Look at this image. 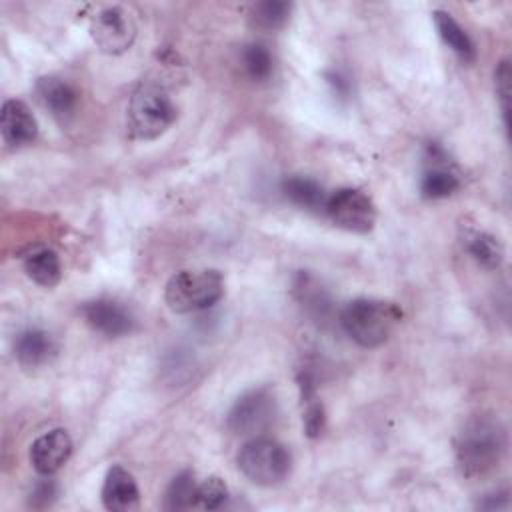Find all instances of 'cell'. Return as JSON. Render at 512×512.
<instances>
[{
    "label": "cell",
    "mask_w": 512,
    "mask_h": 512,
    "mask_svg": "<svg viewBox=\"0 0 512 512\" xmlns=\"http://www.w3.org/2000/svg\"><path fill=\"white\" fill-rule=\"evenodd\" d=\"M508 446L504 424L494 416H474L456 438V462L468 478H482L502 462Z\"/></svg>",
    "instance_id": "1"
},
{
    "label": "cell",
    "mask_w": 512,
    "mask_h": 512,
    "mask_svg": "<svg viewBox=\"0 0 512 512\" xmlns=\"http://www.w3.org/2000/svg\"><path fill=\"white\" fill-rule=\"evenodd\" d=\"M402 312L396 304L376 298H356L340 312L344 332L364 348L384 344L398 326Z\"/></svg>",
    "instance_id": "2"
},
{
    "label": "cell",
    "mask_w": 512,
    "mask_h": 512,
    "mask_svg": "<svg viewBox=\"0 0 512 512\" xmlns=\"http://www.w3.org/2000/svg\"><path fill=\"white\" fill-rule=\"evenodd\" d=\"M224 294V278L218 270H180L168 282L164 300L176 314L198 312L214 306Z\"/></svg>",
    "instance_id": "3"
},
{
    "label": "cell",
    "mask_w": 512,
    "mask_h": 512,
    "mask_svg": "<svg viewBox=\"0 0 512 512\" xmlns=\"http://www.w3.org/2000/svg\"><path fill=\"white\" fill-rule=\"evenodd\" d=\"M240 472L258 486H274L282 482L292 466L290 452L284 444L272 438H250L236 456Z\"/></svg>",
    "instance_id": "4"
},
{
    "label": "cell",
    "mask_w": 512,
    "mask_h": 512,
    "mask_svg": "<svg viewBox=\"0 0 512 512\" xmlns=\"http://www.w3.org/2000/svg\"><path fill=\"white\" fill-rule=\"evenodd\" d=\"M176 120V108L170 96L158 86H140L128 104V128L134 138L154 140L162 136Z\"/></svg>",
    "instance_id": "5"
},
{
    "label": "cell",
    "mask_w": 512,
    "mask_h": 512,
    "mask_svg": "<svg viewBox=\"0 0 512 512\" xmlns=\"http://www.w3.org/2000/svg\"><path fill=\"white\" fill-rule=\"evenodd\" d=\"M324 212L328 218L350 232H370L376 222L374 202L356 188H340L326 198Z\"/></svg>",
    "instance_id": "6"
},
{
    "label": "cell",
    "mask_w": 512,
    "mask_h": 512,
    "mask_svg": "<svg viewBox=\"0 0 512 512\" xmlns=\"http://www.w3.org/2000/svg\"><path fill=\"white\" fill-rule=\"evenodd\" d=\"M276 414V400L268 388L244 392L228 412V428L238 436H256Z\"/></svg>",
    "instance_id": "7"
},
{
    "label": "cell",
    "mask_w": 512,
    "mask_h": 512,
    "mask_svg": "<svg viewBox=\"0 0 512 512\" xmlns=\"http://www.w3.org/2000/svg\"><path fill=\"white\" fill-rule=\"evenodd\" d=\"M90 34L102 52L120 54L132 46L136 26L124 8L108 6L92 18Z\"/></svg>",
    "instance_id": "8"
},
{
    "label": "cell",
    "mask_w": 512,
    "mask_h": 512,
    "mask_svg": "<svg viewBox=\"0 0 512 512\" xmlns=\"http://www.w3.org/2000/svg\"><path fill=\"white\" fill-rule=\"evenodd\" d=\"M82 316L92 330L108 338L126 336L134 328V318L128 312V308H124L120 302L110 298H98V300L86 302L82 306Z\"/></svg>",
    "instance_id": "9"
},
{
    "label": "cell",
    "mask_w": 512,
    "mask_h": 512,
    "mask_svg": "<svg viewBox=\"0 0 512 512\" xmlns=\"http://www.w3.org/2000/svg\"><path fill=\"white\" fill-rule=\"evenodd\" d=\"M72 454V440L66 430L56 428L40 438H36L30 446V462L34 470L42 476H52L58 472Z\"/></svg>",
    "instance_id": "10"
},
{
    "label": "cell",
    "mask_w": 512,
    "mask_h": 512,
    "mask_svg": "<svg viewBox=\"0 0 512 512\" xmlns=\"http://www.w3.org/2000/svg\"><path fill=\"white\" fill-rule=\"evenodd\" d=\"M0 132L8 146H24L36 138L38 124L24 102L6 100L0 110Z\"/></svg>",
    "instance_id": "11"
},
{
    "label": "cell",
    "mask_w": 512,
    "mask_h": 512,
    "mask_svg": "<svg viewBox=\"0 0 512 512\" xmlns=\"http://www.w3.org/2000/svg\"><path fill=\"white\" fill-rule=\"evenodd\" d=\"M138 498H140V492L134 476L122 466H112L106 472V478L102 484L104 508L112 512H128L138 506Z\"/></svg>",
    "instance_id": "12"
},
{
    "label": "cell",
    "mask_w": 512,
    "mask_h": 512,
    "mask_svg": "<svg viewBox=\"0 0 512 512\" xmlns=\"http://www.w3.org/2000/svg\"><path fill=\"white\" fill-rule=\"evenodd\" d=\"M36 92L44 108L58 120L70 118L78 106V92L64 78L44 76L38 80Z\"/></svg>",
    "instance_id": "13"
},
{
    "label": "cell",
    "mask_w": 512,
    "mask_h": 512,
    "mask_svg": "<svg viewBox=\"0 0 512 512\" xmlns=\"http://www.w3.org/2000/svg\"><path fill=\"white\" fill-rule=\"evenodd\" d=\"M14 354L24 368H40L56 354V342L48 332L40 328H28L18 334Z\"/></svg>",
    "instance_id": "14"
},
{
    "label": "cell",
    "mask_w": 512,
    "mask_h": 512,
    "mask_svg": "<svg viewBox=\"0 0 512 512\" xmlns=\"http://www.w3.org/2000/svg\"><path fill=\"white\" fill-rule=\"evenodd\" d=\"M24 270L30 280L44 288L56 286L62 276L60 258L52 248H36L28 252L24 256Z\"/></svg>",
    "instance_id": "15"
},
{
    "label": "cell",
    "mask_w": 512,
    "mask_h": 512,
    "mask_svg": "<svg viewBox=\"0 0 512 512\" xmlns=\"http://www.w3.org/2000/svg\"><path fill=\"white\" fill-rule=\"evenodd\" d=\"M436 30L442 38V42L464 62H472L476 56V48L470 40V36L466 34V30L444 10H434L432 12Z\"/></svg>",
    "instance_id": "16"
},
{
    "label": "cell",
    "mask_w": 512,
    "mask_h": 512,
    "mask_svg": "<svg viewBox=\"0 0 512 512\" xmlns=\"http://www.w3.org/2000/svg\"><path fill=\"white\" fill-rule=\"evenodd\" d=\"M282 190H284V196L300 208L324 210V206H326L328 196H326L324 188L312 178L290 176V178L284 180Z\"/></svg>",
    "instance_id": "17"
},
{
    "label": "cell",
    "mask_w": 512,
    "mask_h": 512,
    "mask_svg": "<svg viewBox=\"0 0 512 512\" xmlns=\"http://www.w3.org/2000/svg\"><path fill=\"white\" fill-rule=\"evenodd\" d=\"M460 188V180L454 172H450L446 166L442 164H432L424 176H422V182H420V190H422V196L424 198H446L450 196L452 192H456Z\"/></svg>",
    "instance_id": "18"
},
{
    "label": "cell",
    "mask_w": 512,
    "mask_h": 512,
    "mask_svg": "<svg viewBox=\"0 0 512 512\" xmlns=\"http://www.w3.org/2000/svg\"><path fill=\"white\" fill-rule=\"evenodd\" d=\"M196 492L198 484L194 480V474L190 470L180 472L166 490V510H188L196 506Z\"/></svg>",
    "instance_id": "19"
},
{
    "label": "cell",
    "mask_w": 512,
    "mask_h": 512,
    "mask_svg": "<svg viewBox=\"0 0 512 512\" xmlns=\"http://www.w3.org/2000/svg\"><path fill=\"white\" fill-rule=\"evenodd\" d=\"M468 252L472 254V258L482 264L484 268H498L502 264L504 258V250L502 244L498 242V238H494L492 234L486 232H478L468 240Z\"/></svg>",
    "instance_id": "20"
},
{
    "label": "cell",
    "mask_w": 512,
    "mask_h": 512,
    "mask_svg": "<svg viewBox=\"0 0 512 512\" xmlns=\"http://www.w3.org/2000/svg\"><path fill=\"white\" fill-rule=\"evenodd\" d=\"M290 4L288 2H260L252 8V20L260 28H278L282 26L290 16Z\"/></svg>",
    "instance_id": "21"
},
{
    "label": "cell",
    "mask_w": 512,
    "mask_h": 512,
    "mask_svg": "<svg viewBox=\"0 0 512 512\" xmlns=\"http://www.w3.org/2000/svg\"><path fill=\"white\" fill-rule=\"evenodd\" d=\"M242 62H244L246 74L252 80H266L272 72V56L262 44H248L242 54Z\"/></svg>",
    "instance_id": "22"
},
{
    "label": "cell",
    "mask_w": 512,
    "mask_h": 512,
    "mask_svg": "<svg viewBox=\"0 0 512 512\" xmlns=\"http://www.w3.org/2000/svg\"><path fill=\"white\" fill-rule=\"evenodd\" d=\"M226 498H228V488L218 476H210L202 484H198L196 506L204 510H218L224 506Z\"/></svg>",
    "instance_id": "23"
},
{
    "label": "cell",
    "mask_w": 512,
    "mask_h": 512,
    "mask_svg": "<svg viewBox=\"0 0 512 512\" xmlns=\"http://www.w3.org/2000/svg\"><path fill=\"white\" fill-rule=\"evenodd\" d=\"M496 92L502 102V114L506 120L508 114V98H510V64L508 60H502L496 68Z\"/></svg>",
    "instance_id": "24"
},
{
    "label": "cell",
    "mask_w": 512,
    "mask_h": 512,
    "mask_svg": "<svg viewBox=\"0 0 512 512\" xmlns=\"http://www.w3.org/2000/svg\"><path fill=\"white\" fill-rule=\"evenodd\" d=\"M56 496V486L52 480H46V482H40L34 490H32V504L38 506V500H42V506H48L50 500Z\"/></svg>",
    "instance_id": "25"
}]
</instances>
